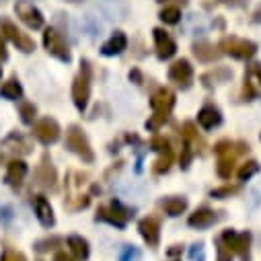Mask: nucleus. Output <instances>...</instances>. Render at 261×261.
<instances>
[{
  "instance_id": "b1692460",
  "label": "nucleus",
  "mask_w": 261,
  "mask_h": 261,
  "mask_svg": "<svg viewBox=\"0 0 261 261\" xmlns=\"http://www.w3.org/2000/svg\"><path fill=\"white\" fill-rule=\"evenodd\" d=\"M161 19H163L165 23H169V25H175V23L181 21V11H179L177 7H165V9L161 11Z\"/></svg>"
},
{
  "instance_id": "9d476101",
  "label": "nucleus",
  "mask_w": 261,
  "mask_h": 261,
  "mask_svg": "<svg viewBox=\"0 0 261 261\" xmlns=\"http://www.w3.org/2000/svg\"><path fill=\"white\" fill-rule=\"evenodd\" d=\"M97 220H105L117 228H123L125 226V220H127V214L119 208V204H113V208H101L97 212Z\"/></svg>"
},
{
  "instance_id": "6ab92c4d",
  "label": "nucleus",
  "mask_w": 261,
  "mask_h": 261,
  "mask_svg": "<svg viewBox=\"0 0 261 261\" xmlns=\"http://www.w3.org/2000/svg\"><path fill=\"white\" fill-rule=\"evenodd\" d=\"M68 247H70V251H72V255H74L76 259H87V257H89V243H87L83 237L72 234V237L68 239Z\"/></svg>"
},
{
  "instance_id": "79ce46f5",
  "label": "nucleus",
  "mask_w": 261,
  "mask_h": 261,
  "mask_svg": "<svg viewBox=\"0 0 261 261\" xmlns=\"http://www.w3.org/2000/svg\"><path fill=\"white\" fill-rule=\"evenodd\" d=\"M72 3H76V0H72Z\"/></svg>"
},
{
  "instance_id": "f3484780",
  "label": "nucleus",
  "mask_w": 261,
  "mask_h": 261,
  "mask_svg": "<svg viewBox=\"0 0 261 261\" xmlns=\"http://www.w3.org/2000/svg\"><path fill=\"white\" fill-rule=\"evenodd\" d=\"M220 113H218V109L216 107H204L200 113H198V121H200V125L204 127V129H212V127H216L218 123H220Z\"/></svg>"
},
{
  "instance_id": "473e14b6",
  "label": "nucleus",
  "mask_w": 261,
  "mask_h": 261,
  "mask_svg": "<svg viewBox=\"0 0 261 261\" xmlns=\"http://www.w3.org/2000/svg\"><path fill=\"white\" fill-rule=\"evenodd\" d=\"M152 148L159 150V152H171L169 140H165V138H154V140H152Z\"/></svg>"
},
{
  "instance_id": "c756f323",
  "label": "nucleus",
  "mask_w": 261,
  "mask_h": 261,
  "mask_svg": "<svg viewBox=\"0 0 261 261\" xmlns=\"http://www.w3.org/2000/svg\"><path fill=\"white\" fill-rule=\"evenodd\" d=\"M189 259H191V261H204V259H206L204 247H202V245H193V247L189 249Z\"/></svg>"
},
{
  "instance_id": "6e6552de",
  "label": "nucleus",
  "mask_w": 261,
  "mask_h": 261,
  "mask_svg": "<svg viewBox=\"0 0 261 261\" xmlns=\"http://www.w3.org/2000/svg\"><path fill=\"white\" fill-rule=\"evenodd\" d=\"M154 41H156V51H159L161 60H169L171 56H175L177 45H175V41L171 39V35L167 31L154 29Z\"/></svg>"
},
{
  "instance_id": "c9c22d12",
  "label": "nucleus",
  "mask_w": 261,
  "mask_h": 261,
  "mask_svg": "<svg viewBox=\"0 0 261 261\" xmlns=\"http://www.w3.org/2000/svg\"><path fill=\"white\" fill-rule=\"evenodd\" d=\"M237 191V187H222V189H214L212 191V198H220V195H230V193H234Z\"/></svg>"
},
{
  "instance_id": "bb28decb",
  "label": "nucleus",
  "mask_w": 261,
  "mask_h": 261,
  "mask_svg": "<svg viewBox=\"0 0 261 261\" xmlns=\"http://www.w3.org/2000/svg\"><path fill=\"white\" fill-rule=\"evenodd\" d=\"M216 171H218V175H220L222 179H228V177L232 175V156L228 154V159H220Z\"/></svg>"
},
{
  "instance_id": "7c9ffc66",
  "label": "nucleus",
  "mask_w": 261,
  "mask_h": 261,
  "mask_svg": "<svg viewBox=\"0 0 261 261\" xmlns=\"http://www.w3.org/2000/svg\"><path fill=\"white\" fill-rule=\"evenodd\" d=\"M138 251L134 249V247H123L121 249V253H119V259L121 261H134V259H138Z\"/></svg>"
},
{
  "instance_id": "f257e3e1",
  "label": "nucleus",
  "mask_w": 261,
  "mask_h": 261,
  "mask_svg": "<svg viewBox=\"0 0 261 261\" xmlns=\"http://www.w3.org/2000/svg\"><path fill=\"white\" fill-rule=\"evenodd\" d=\"M220 47L226 54H230L232 58H237V60H247V58H251L257 51V45L255 43H251L247 39H239V37H224L222 43H220Z\"/></svg>"
},
{
  "instance_id": "ddd939ff",
  "label": "nucleus",
  "mask_w": 261,
  "mask_h": 261,
  "mask_svg": "<svg viewBox=\"0 0 261 261\" xmlns=\"http://www.w3.org/2000/svg\"><path fill=\"white\" fill-rule=\"evenodd\" d=\"M140 232H142L144 241L154 247V245L159 243V220H156L154 216L144 218V220L140 222Z\"/></svg>"
},
{
  "instance_id": "4be33fe9",
  "label": "nucleus",
  "mask_w": 261,
  "mask_h": 261,
  "mask_svg": "<svg viewBox=\"0 0 261 261\" xmlns=\"http://www.w3.org/2000/svg\"><path fill=\"white\" fill-rule=\"evenodd\" d=\"M0 95L7 97V99H21L23 89H21V85L13 79V81H7L3 87H0Z\"/></svg>"
},
{
  "instance_id": "0eeeda50",
  "label": "nucleus",
  "mask_w": 261,
  "mask_h": 261,
  "mask_svg": "<svg viewBox=\"0 0 261 261\" xmlns=\"http://www.w3.org/2000/svg\"><path fill=\"white\" fill-rule=\"evenodd\" d=\"M191 76H193V70H191V66H189L187 60H179V62H175L173 66L169 68V79H171L173 83H177L179 87H183V89L189 87Z\"/></svg>"
},
{
  "instance_id": "39448f33",
  "label": "nucleus",
  "mask_w": 261,
  "mask_h": 261,
  "mask_svg": "<svg viewBox=\"0 0 261 261\" xmlns=\"http://www.w3.org/2000/svg\"><path fill=\"white\" fill-rule=\"evenodd\" d=\"M33 134H35V138H37L39 142H43V144H54V142L60 138V125H58L54 119L43 117L41 121L35 123Z\"/></svg>"
},
{
  "instance_id": "aec40b11",
  "label": "nucleus",
  "mask_w": 261,
  "mask_h": 261,
  "mask_svg": "<svg viewBox=\"0 0 261 261\" xmlns=\"http://www.w3.org/2000/svg\"><path fill=\"white\" fill-rule=\"evenodd\" d=\"M163 210L169 214V216H179L187 210V202L183 198H167L163 202Z\"/></svg>"
},
{
  "instance_id": "e433bc0d",
  "label": "nucleus",
  "mask_w": 261,
  "mask_h": 261,
  "mask_svg": "<svg viewBox=\"0 0 261 261\" xmlns=\"http://www.w3.org/2000/svg\"><path fill=\"white\" fill-rule=\"evenodd\" d=\"M54 261H74V259H72L70 255H66V253H56Z\"/></svg>"
},
{
  "instance_id": "5701e85b",
  "label": "nucleus",
  "mask_w": 261,
  "mask_h": 261,
  "mask_svg": "<svg viewBox=\"0 0 261 261\" xmlns=\"http://www.w3.org/2000/svg\"><path fill=\"white\" fill-rule=\"evenodd\" d=\"M185 29L189 33H204L208 29V23L200 15H189L187 17V23H185Z\"/></svg>"
},
{
  "instance_id": "2eb2a0df",
  "label": "nucleus",
  "mask_w": 261,
  "mask_h": 261,
  "mask_svg": "<svg viewBox=\"0 0 261 261\" xmlns=\"http://www.w3.org/2000/svg\"><path fill=\"white\" fill-rule=\"evenodd\" d=\"M25 175H27V165L23 161H13L9 165V169H7V177L5 179H7L9 185H21Z\"/></svg>"
},
{
  "instance_id": "58836bf2",
  "label": "nucleus",
  "mask_w": 261,
  "mask_h": 261,
  "mask_svg": "<svg viewBox=\"0 0 261 261\" xmlns=\"http://www.w3.org/2000/svg\"><path fill=\"white\" fill-rule=\"evenodd\" d=\"M257 76H259V81H261V66L257 68Z\"/></svg>"
},
{
  "instance_id": "ea45409f",
  "label": "nucleus",
  "mask_w": 261,
  "mask_h": 261,
  "mask_svg": "<svg viewBox=\"0 0 261 261\" xmlns=\"http://www.w3.org/2000/svg\"><path fill=\"white\" fill-rule=\"evenodd\" d=\"M224 3H234V0H224Z\"/></svg>"
},
{
  "instance_id": "4c0bfd02",
  "label": "nucleus",
  "mask_w": 261,
  "mask_h": 261,
  "mask_svg": "<svg viewBox=\"0 0 261 261\" xmlns=\"http://www.w3.org/2000/svg\"><path fill=\"white\" fill-rule=\"evenodd\" d=\"M0 58H7V51H5V43L0 39Z\"/></svg>"
},
{
  "instance_id": "72a5a7b5",
  "label": "nucleus",
  "mask_w": 261,
  "mask_h": 261,
  "mask_svg": "<svg viewBox=\"0 0 261 261\" xmlns=\"http://www.w3.org/2000/svg\"><path fill=\"white\" fill-rule=\"evenodd\" d=\"M218 259H220V261H230V259H232V251H230L226 245H220V249H218Z\"/></svg>"
},
{
  "instance_id": "393cba45",
  "label": "nucleus",
  "mask_w": 261,
  "mask_h": 261,
  "mask_svg": "<svg viewBox=\"0 0 261 261\" xmlns=\"http://www.w3.org/2000/svg\"><path fill=\"white\" fill-rule=\"evenodd\" d=\"M39 181H41V185H54V181H56V171L47 165V163H43V167L39 169Z\"/></svg>"
},
{
  "instance_id": "f03ea898",
  "label": "nucleus",
  "mask_w": 261,
  "mask_h": 261,
  "mask_svg": "<svg viewBox=\"0 0 261 261\" xmlns=\"http://www.w3.org/2000/svg\"><path fill=\"white\" fill-rule=\"evenodd\" d=\"M43 45H45L47 54L56 56V58L62 60V62H70L68 45H66V41L62 39V35H60L56 29H47V31L43 33Z\"/></svg>"
},
{
  "instance_id": "20e7f679",
  "label": "nucleus",
  "mask_w": 261,
  "mask_h": 261,
  "mask_svg": "<svg viewBox=\"0 0 261 261\" xmlns=\"http://www.w3.org/2000/svg\"><path fill=\"white\" fill-rule=\"evenodd\" d=\"M15 11H17V15H19V19H21L27 27H31V29H41V27H43V17H41V13L29 3V0H19V3L15 5Z\"/></svg>"
},
{
  "instance_id": "412c9836",
  "label": "nucleus",
  "mask_w": 261,
  "mask_h": 261,
  "mask_svg": "<svg viewBox=\"0 0 261 261\" xmlns=\"http://www.w3.org/2000/svg\"><path fill=\"white\" fill-rule=\"evenodd\" d=\"M193 54L198 56V60H202V62H214L220 56V51H216L210 43H195L193 45Z\"/></svg>"
},
{
  "instance_id": "f8f14e48",
  "label": "nucleus",
  "mask_w": 261,
  "mask_h": 261,
  "mask_svg": "<svg viewBox=\"0 0 261 261\" xmlns=\"http://www.w3.org/2000/svg\"><path fill=\"white\" fill-rule=\"evenodd\" d=\"M35 214H37V218L43 226H54V222H56L54 220V210H51L49 202L43 198V195H37L35 198Z\"/></svg>"
},
{
  "instance_id": "a19ab883",
  "label": "nucleus",
  "mask_w": 261,
  "mask_h": 261,
  "mask_svg": "<svg viewBox=\"0 0 261 261\" xmlns=\"http://www.w3.org/2000/svg\"><path fill=\"white\" fill-rule=\"evenodd\" d=\"M0 76H3V68H0Z\"/></svg>"
},
{
  "instance_id": "f704fd0d",
  "label": "nucleus",
  "mask_w": 261,
  "mask_h": 261,
  "mask_svg": "<svg viewBox=\"0 0 261 261\" xmlns=\"http://www.w3.org/2000/svg\"><path fill=\"white\" fill-rule=\"evenodd\" d=\"M3 261H27L21 253H15V251H7L5 255H3Z\"/></svg>"
},
{
  "instance_id": "c85d7f7f",
  "label": "nucleus",
  "mask_w": 261,
  "mask_h": 261,
  "mask_svg": "<svg viewBox=\"0 0 261 261\" xmlns=\"http://www.w3.org/2000/svg\"><path fill=\"white\" fill-rule=\"evenodd\" d=\"M21 117H23L25 123H31L33 117H35V107H33L31 103H23V105H21Z\"/></svg>"
},
{
  "instance_id": "a878e982",
  "label": "nucleus",
  "mask_w": 261,
  "mask_h": 261,
  "mask_svg": "<svg viewBox=\"0 0 261 261\" xmlns=\"http://www.w3.org/2000/svg\"><path fill=\"white\" fill-rule=\"evenodd\" d=\"M257 171H259V165H257L255 161H249V163H245V165L239 169V179H241V181H247V179H251Z\"/></svg>"
},
{
  "instance_id": "1a4fd4ad",
  "label": "nucleus",
  "mask_w": 261,
  "mask_h": 261,
  "mask_svg": "<svg viewBox=\"0 0 261 261\" xmlns=\"http://www.w3.org/2000/svg\"><path fill=\"white\" fill-rule=\"evenodd\" d=\"M222 241L226 243V247L232 251V253H241L243 257H247V251H249V234L243 232H232V230H226L222 234Z\"/></svg>"
},
{
  "instance_id": "9b49d317",
  "label": "nucleus",
  "mask_w": 261,
  "mask_h": 261,
  "mask_svg": "<svg viewBox=\"0 0 261 261\" xmlns=\"http://www.w3.org/2000/svg\"><path fill=\"white\" fill-rule=\"evenodd\" d=\"M89 93H91V87H89V79L87 76H79L72 85V99H74V105L83 111L89 103Z\"/></svg>"
},
{
  "instance_id": "7ed1b4c3",
  "label": "nucleus",
  "mask_w": 261,
  "mask_h": 261,
  "mask_svg": "<svg viewBox=\"0 0 261 261\" xmlns=\"http://www.w3.org/2000/svg\"><path fill=\"white\" fill-rule=\"evenodd\" d=\"M66 144H68L70 150H74L79 156H83V161L91 163V161L95 159V156H93V150H91V146H89V142H87V138H85V134L81 132L79 127H70V129H68Z\"/></svg>"
},
{
  "instance_id": "423d86ee",
  "label": "nucleus",
  "mask_w": 261,
  "mask_h": 261,
  "mask_svg": "<svg viewBox=\"0 0 261 261\" xmlns=\"http://www.w3.org/2000/svg\"><path fill=\"white\" fill-rule=\"evenodd\" d=\"M0 31H3L19 49H23V51H33V49H35L33 39H29L25 33H21L11 21H3V23H0Z\"/></svg>"
},
{
  "instance_id": "4468645a",
  "label": "nucleus",
  "mask_w": 261,
  "mask_h": 261,
  "mask_svg": "<svg viewBox=\"0 0 261 261\" xmlns=\"http://www.w3.org/2000/svg\"><path fill=\"white\" fill-rule=\"evenodd\" d=\"M173 103H175V95L169 89H159L150 101L152 109H156V111H169L173 107Z\"/></svg>"
},
{
  "instance_id": "a211bd4d",
  "label": "nucleus",
  "mask_w": 261,
  "mask_h": 261,
  "mask_svg": "<svg viewBox=\"0 0 261 261\" xmlns=\"http://www.w3.org/2000/svg\"><path fill=\"white\" fill-rule=\"evenodd\" d=\"M125 45H127L125 35L117 31V33L111 35V39L101 47V51H103V56H115V54H121V51L125 49Z\"/></svg>"
},
{
  "instance_id": "dca6fc26",
  "label": "nucleus",
  "mask_w": 261,
  "mask_h": 261,
  "mask_svg": "<svg viewBox=\"0 0 261 261\" xmlns=\"http://www.w3.org/2000/svg\"><path fill=\"white\" fill-rule=\"evenodd\" d=\"M214 222H216V214L212 210H208V208L198 210L195 214L189 216V226H195V228H208Z\"/></svg>"
},
{
  "instance_id": "2f4dec72",
  "label": "nucleus",
  "mask_w": 261,
  "mask_h": 261,
  "mask_svg": "<svg viewBox=\"0 0 261 261\" xmlns=\"http://www.w3.org/2000/svg\"><path fill=\"white\" fill-rule=\"evenodd\" d=\"M171 161H173V156H171V152H167V156H165V159L156 161V165H154V171H156V173H165V171H169V167H171Z\"/></svg>"
},
{
  "instance_id": "cd10ccee",
  "label": "nucleus",
  "mask_w": 261,
  "mask_h": 261,
  "mask_svg": "<svg viewBox=\"0 0 261 261\" xmlns=\"http://www.w3.org/2000/svg\"><path fill=\"white\" fill-rule=\"evenodd\" d=\"M167 113H169V111H156L154 117H150V119L146 121V127H148V129H159V127L167 121Z\"/></svg>"
}]
</instances>
